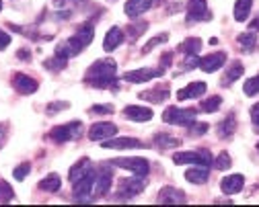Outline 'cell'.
I'll return each mask as SVG.
<instances>
[{"label": "cell", "mask_w": 259, "mask_h": 207, "mask_svg": "<svg viewBox=\"0 0 259 207\" xmlns=\"http://www.w3.org/2000/svg\"><path fill=\"white\" fill-rule=\"evenodd\" d=\"M115 72H117V64L111 58L95 62L84 76V82L95 86V88H117L115 82Z\"/></svg>", "instance_id": "cell-1"}, {"label": "cell", "mask_w": 259, "mask_h": 207, "mask_svg": "<svg viewBox=\"0 0 259 207\" xmlns=\"http://www.w3.org/2000/svg\"><path fill=\"white\" fill-rule=\"evenodd\" d=\"M146 183H144V177H134V179H121L119 181V187L115 191V199L117 201H123V199H134L136 195H140L144 191Z\"/></svg>", "instance_id": "cell-2"}, {"label": "cell", "mask_w": 259, "mask_h": 207, "mask_svg": "<svg viewBox=\"0 0 259 207\" xmlns=\"http://www.w3.org/2000/svg\"><path fill=\"white\" fill-rule=\"evenodd\" d=\"M82 133V123L80 121H70L66 125H58L50 131V140L56 144H64V142H70L76 140V137Z\"/></svg>", "instance_id": "cell-3"}, {"label": "cell", "mask_w": 259, "mask_h": 207, "mask_svg": "<svg viewBox=\"0 0 259 207\" xmlns=\"http://www.w3.org/2000/svg\"><path fill=\"white\" fill-rule=\"evenodd\" d=\"M163 121H165V123H171V125L187 127V125L196 123V111H193V109L169 107V109H165V113H163Z\"/></svg>", "instance_id": "cell-4"}, {"label": "cell", "mask_w": 259, "mask_h": 207, "mask_svg": "<svg viewBox=\"0 0 259 207\" xmlns=\"http://www.w3.org/2000/svg\"><path fill=\"white\" fill-rule=\"evenodd\" d=\"M175 164H202L210 166L212 164V154L208 150H198V152H177L173 154Z\"/></svg>", "instance_id": "cell-5"}, {"label": "cell", "mask_w": 259, "mask_h": 207, "mask_svg": "<svg viewBox=\"0 0 259 207\" xmlns=\"http://www.w3.org/2000/svg\"><path fill=\"white\" fill-rule=\"evenodd\" d=\"M111 164L134 172V175H138V177H146L148 170H150V164L144 158H115V160H111Z\"/></svg>", "instance_id": "cell-6"}, {"label": "cell", "mask_w": 259, "mask_h": 207, "mask_svg": "<svg viewBox=\"0 0 259 207\" xmlns=\"http://www.w3.org/2000/svg\"><path fill=\"white\" fill-rule=\"evenodd\" d=\"M212 13L208 9L206 0H187V23H198V21H210Z\"/></svg>", "instance_id": "cell-7"}, {"label": "cell", "mask_w": 259, "mask_h": 207, "mask_svg": "<svg viewBox=\"0 0 259 207\" xmlns=\"http://www.w3.org/2000/svg\"><path fill=\"white\" fill-rule=\"evenodd\" d=\"M95 177H97V170L93 168L87 177H82V179H78V181L74 183V199H78V201H89V199H93Z\"/></svg>", "instance_id": "cell-8"}, {"label": "cell", "mask_w": 259, "mask_h": 207, "mask_svg": "<svg viewBox=\"0 0 259 207\" xmlns=\"http://www.w3.org/2000/svg\"><path fill=\"white\" fill-rule=\"evenodd\" d=\"M158 76H163V68H140V70H132V72H125L123 74V80L125 82H148L152 78H158Z\"/></svg>", "instance_id": "cell-9"}, {"label": "cell", "mask_w": 259, "mask_h": 207, "mask_svg": "<svg viewBox=\"0 0 259 207\" xmlns=\"http://www.w3.org/2000/svg\"><path fill=\"white\" fill-rule=\"evenodd\" d=\"M117 133V125L109 123V121H99L89 129V140L93 142H103L107 137H113Z\"/></svg>", "instance_id": "cell-10"}, {"label": "cell", "mask_w": 259, "mask_h": 207, "mask_svg": "<svg viewBox=\"0 0 259 207\" xmlns=\"http://www.w3.org/2000/svg\"><path fill=\"white\" fill-rule=\"evenodd\" d=\"M111 181H113V172H111V170H99V172H97L95 187H93V197H95V199L105 197V195L109 193Z\"/></svg>", "instance_id": "cell-11"}, {"label": "cell", "mask_w": 259, "mask_h": 207, "mask_svg": "<svg viewBox=\"0 0 259 207\" xmlns=\"http://www.w3.org/2000/svg\"><path fill=\"white\" fill-rule=\"evenodd\" d=\"M13 88H15L19 94H33V92L39 88V84H37L35 78H31V76H27V74H23V72H17L15 78H13Z\"/></svg>", "instance_id": "cell-12"}, {"label": "cell", "mask_w": 259, "mask_h": 207, "mask_svg": "<svg viewBox=\"0 0 259 207\" xmlns=\"http://www.w3.org/2000/svg\"><path fill=\"white\" fill-rule=\"evenodd\" d=\"M103 148H111V150H127V148H146L140 140H136V137H111V140H103L101 142Z\"/></svg>", "instance_id": "cell-13"}, {"label": "cell", "mask_w": 259, "mask_h": 207, "mask_svg": "<svg viewBox=\"0 0 259 207\" xmlns=\"http://www.w3.org/2000/svg\"><path fill=\"white\" fill-rule=\"evenodd\" d=\"M224 62H226V56H224L222 51H216V54L204 56V58L198 62V68L210 74V72H216L218 68H222V66H224Z\"/></svg>", "instance_id": "cell-14"}, {"label": "cell", "mask_w": 259, "mask_h": 207, "mask_svg": "<svg viewBox=\"0 0 259 207\" xmlns=\"http://www.w3.org/2000/svg\"><path fill=\"white\" fill-rule=\"evenodd\" d=\"M123 115L130 121H134V123H144V121H150L152 119V109L140 107V105H127L123 109Z\"/></svg>", "instance_id": "cell-15"}, {"label": "cell", "mask_w": 259, "mask_h": 207, "mask_svg": "<svg viewBox=\"0 0 259 207\" xmlns=\"http://www.w3.org/2000/svg\"><path fill=\"white\" fill-rule=\"evenodd\" d=\"M243 185H245V179L243 175H229V177H224L220 187H222V193L226 195H237L243 191Z\"/></svg>", "instance_id": "cell-16"}, {"label": "cell", "mask_w": 259, "mask_h": 207, "mask_svg": "<svg viewBox=\"0 0 259 207\" xmlns=\"http://www.w3.org/2000/svg\"><path fill=\"white\" fill-rule=\"evenodd\" d=\"M185 193L175 189V187H165L163 191L158 193V203H165V205H171V203H185Z\"/></svg>", "instance_id": "cell-17"}, {"label": "cell", "mask_w": 259, "mask_h": 207, "mask_svg": "<svg viewBox=\"0 0 259 207\" xmlns=\"http://www.w3.org/2000/svg\"><path fill=\"white\" fill-rule=\"evenodd\" d=\"M210 177V170L208 166H202V164H196V166H191L187 172H185V179L193 185H204Z\"/></svg>", "instance_id": "cell-18"}, {"label": "cell", "mask_w": 259, "mask_h": 207, "mask_svg": "<svg viewBox=\"0 0 259 207\" xmlns=\"http://www.w3.org/2000/svg\"><path fill=\"white\" fill-rule=\"evenodd\" d=\"M95 166H93V162L89 160V158H80L72 168H70V172H68V179L72 181V183H76L78 179H82V177H87L89 172L93 170Z\"/></svg>", "instance_id": "cell-19"}, {"label": "cell", "mask_w": 259, "mask_h": 207, "mask_svg": "<svg viewBox=\"0 0 259 207\" xmlns=\"http://www.w3.org/2000/svg\"><path fill=\"white\" fill-rule=\"evenodd\" d=\"M206 82H191V84H187L185 88H181L179 92H177V98L179 100H187V98H198V96H202L204 92H206Z\"/></svg>", "instance_id": "cell-20"}, {"label": "cell", "mask_w": 259, "mask_h": 207, "mask_svg": "<svg viewBox=\"0 0 259 207\" xmlns=\"http://www.w3.org/2000/svg\"><path fill=\"white\" fill-rule=\"evenodd\" d=\"M121 41H123V31H121L119 27H111V29L107 31V35H105L103 49H105V51H113V49H117V47L121 45Z\"/></svg>", "instance_id": "cell-21"}, {"label": "cell", "mask_w": 259, "mask_h": 207, "mask_svg": "<svg viewBox=\"0 0 259 207\" xmlns=\"http://www.w3.org/2000/svg\"><path fill=\"white\" fill-rule=\"evenodd\" d=\"M152 7V0H127V5H125V15L127 17H140L142 13H146L148 9Z\"/></svg>", "instance_id": "cell-22"}, {"label": "cell", "mask_w": 259, "mask_h": 207, "mask_svg": "<svg viewBox=\"0 0 259 207\" xmlns=\"http://www.w3.org/2000/svg\"><path fill=\"white\" fill-rule=\"evenodd\" d=\"M202 49V41L198 37H187L181 45H179V51L185 54V56H198Z\"/></svg>", "instance_id": "cell-23"}, {"label": "cell", "mask_w": 259, "mask_h": 207, "mask_svg": "<svg viewBox=\"0 0 259 207\" xmlns=\"http://www.w3.org/2000/svg\"><path fill=\"white\" fill-rule=\"evenodd\" d=\"M235 127H237L235 113H229V117L222 119L220 125H218V135H220V137H231V135L235 133Z\"/></svg>", "instance_id": "cell-24"}, {"label": "cell", "mask_w": 259, "mask_h": 207, "mask_svg": "<svg viewBox=\"0 0 259 207\" xmlns=\"http://www.w3.org/2000/svg\"><path fill=\"white\" fill-rule=\"evenodd\" d=\"M251 7H253V0H237V5H235V19L239 23L247 21V17L251 13Z\"/></svg>", "instance_id": "cell-25"}, {"label": "cell", "mask_w": 259, "mask_h": 207, "mask_svg": "<svg viewBox=\"0 0 259 207\" xmlns=\"http://www.w3.org/2000/svg\"><path fill=\"white\" fill-rule=\"evenodd\" d=\"M60 187H62V181L58 175H48L44 181H39V189L46 193H56Z\"/></svg>", "instance_id": "cell-26"}, {"label": "cell", "mask_w": 259, "mask_h": 207, "mask_svg": "<svg viewBox=\"0 0 259 207\" xmlns=\"http://www.w3.org/2000/svg\"><path fill=\"white\" fill-rule=\"evenodd\" d=\"M154 144L158 148H175V146H179V140L173 137V135H167V133H158L154 137Z\"/></svg>", "instance_id": "cell-27"}, {"label": "cell", "mask_w": 259, "mask_h": 207, "mask_svg": "<svg viewBox=\"0 0 259 207\" xmlns=\"http://www.w3.org/2000/svg\"><path fill=\"white\" fill-rule=\"evenodd\" d=\"M220 105H222V98L216 94V96H210V98H206V100H202V111L204 113H216L218 109H220Z\"/></svg>", "instance_id": "cell-28"}, {"label": "cell", "mask_w": 259, "mask_h": 207, "mask_svg": "<svg viewBox=\"0 0 259 207\" xmlns=\"http://www.w3.org/2000/svg\"><path fill=\"white\" fill-rule=\"evenodd\" d=\"M241 76H243V64H241V62H235V64L229 68L226 76H224V84H231V82H235V80L241 78Z\"/></svg>", "instance_id": "cell-29"}, {"label": "cell", "mask_w": 259, "mask_h": 207, "mask_svg": "<svg viewBox=\"0 0 259 207\" xmlns=\"http://www.w3.org/2000/svg\"><path fill=\"white\" fill-rule=\"evenodd\" d=\"M167 96H169V90H160V88H156L154 92H140V98H144V100H150V102L165 100Z\"/></svg>", "instance_id": "cell-30"}, {"label": "cell", "mask_w": 259, "mask_h": 207, "mask_svg": "<svg viewBox=\"0 0 259 207\" xmlns=\"http://www.w3.org/2000/svg\"><path fill=\"white\" fill-rule=\"evenodd\" d=\"M11 199H15V191L7 181H0V203H9Z\"/></svg>", "instance_id": "cell-31"}, {"label": "cell", "mask_w": 259, "mask_h": 207, "mask_svg": "<svg viewBox=\"0 0 259 207\" xmlns=\"http://www.w3.org/2000/svg\"><path fill=\"white\" fill-rule=\"evenodd\" d=\"M29 172H31V164H29V162H23V164H19V166L13 170V177H15L17 181H25Z\"/></svg>", "instance_id": "cell-32"}, {"label": "cell", "mask_w": 259, "mask_h": 207, "mask_svg": "<svg viewBox=\"0 0 259 207\" xmlns=\"http://www.w3.org/2000/svg\"><path fill=\"white\" fill-rule=\"evenodd\" d=\"M245 94L247 96H253V94H257L259 92V74L257 76H253V78H249L247 82H245Z\"/></svg>", "instance_id": "cell-33"}, {"label": "cell", "mask_w": 259, "mask_h": 207, "mask_svg": "<svg viewBox=\"0 0 259 207\" xmlns=\"http://www.w3.org/2000/svg\"><path fill=\"white\" fill-rule=\"evenodd\" d=\"M231 164H233V160H231V156L226 154V152L218 154V158L214 160V166H216L218 170H226V168H231Z\"/></svg>", "instance_id": "cell-34"}, {"label": "cell", "mask_w": 259, "mask_h": 207, "mask_svg": "<svg viewBox=\"0 0 259 207\" xmlns=\"http://www.w3.org/2000/svg\"><path fill=\"white\" fill-rule=\"evenodd\" d=\"M239 43H241L243 49H253L255 43H257V39H255L253 33H245V35H239Z\"/></svg>", "instance_id": "cell-35"}, {"label": "cell", "mask_w": 259, "mask_h": 207, "mask_svg": "<svg viewBox=\"0 0 259 207\" xmlns=\"http://www.w3.org/2000/svg\"><path fill=\"white\" fill-rule=\"evenodd\" d=\"M167 39H169L167 33H163V35H156V37H152V41H150V43H146V45H144V49H142V51L146 54V51H150L154 45H158V43H165Z\"/></svg>", "instance_id": "cell-36"}, {"label": "cell", "mask_w": 259, "mask_h": 207, "mask_svg": "<svg viewBox=\"0 0 259 207\" xmlns=\"http://www.w3.org/2000/svg\"><path fill=\"white\" fill-rule=\"evenodd\" d=\"M89 111L91 113H113V105H95Z\"/></svg>", "instance_id": "cell-37"}, {"label": "cell", "mask_w": 259, "mask_h": 207, "mask_svg": "<svg viewBox=\"0 0 259 207\" xmlns=\"http://www.w3.org/2000/svg\"><path fill=\"white\" fill-rule=\"evenodd\" d=\"M11 35H9V33H5L3 29H0V49H7L9 45H11Z\"/></svg>", "instance_id": "cell-38"}, {"label": "cell", "mask_w": 259, "mask_h": 207, "mask_svg": "<svg viewBox=\"0 0 259 207\" xmlns=\"http://www.w3.org/2000/svg\"><path fill=\"white\" fill-rule=\"evenodd\" d=\"M60 109H68V102H52V105L48 107V113H56Z\"/></svg>", "instance_id": "cell-39"}, {"label": "cell", "mask_w": 259, "mask_h": 207, "mask_svg": "<svg viewBox=\"0 0 259 207\" xmlns=\"http://www.w3.org/2000/svg\"><path fill=\"white\" fill-rule=\"evenodd\" d=\"M251 119H253V123L259 127V102L251 107Z\"/></svg>", "instance_id": "cell-40"}, {"label": "cell", "mask_w": 259, "mask_h": 207, "mask_svg": "<svg viewBox=\"0 0 259 207\" xmlns=\"http://www.w3.org/2000/svg\"><path fill=\"white\" fill-rule=\"evenodd\" d=\"M171 56H173V54H163V66H160V68H167V66L171 64V60H173Z\"/></svg>", "instance_id": "cell-41"}, {"label": "cell", "mask_w": 259, "mask_h": 207, "mask_svg": "<svg viewBox=\"0 0 259 207\" xmlns=\"http://www.w3.org/2000/svg\"><path fill=\"white\" fill-rule=\"evenodd\" d=\"M17 56H19V60H31V54H27V49H19Z\"/></svg>", "instance_id": "cell-42"}, {"label": "cell", "mask_w": 259, "mask_h": 207, "mask_svg": "<svg viewBox=\"0 0 259 207\" xmlns=\"http://www.w3.org/2000/svg\"><path fill=\"white\" fill-rule=\"evenodd\" d=\"M5 135H7V127L0 125V148H3V144H5Z\"/></svg>", "instance_id": "cell-43"}, {"label": "cell", "mask_w": 259, "mask_h": 207, "mask_svg": "<svg viewBox=\"0 0 259 207\" xmlns=\"http://www.w3.org/2000/svg\"><path fill=\"white\" fill-rule=\"evenodd\" d=\"M204 131H206V125H200V127H196V129H191L193 135H200V133H204Z\"/></svg>", "instance_id": "cell-44"}, {"label": "cell", "mask_w": 259, "mask_h": 207, "mask_svg": "<svg viewBox=\"0 0 259 207\" xmlns=\"http://www.w3.org/2000/svg\"><path fill=\"white\" fill-rule=\"evenodd\" d=\"M251 29H253V31H259V15L253 19V23H251Z\"/></svg>", "instance_id": "cell-45"}, {"label": "cell", "mask_w": 259, "mask_h": 207, "mask_svg": "<svg viewBox=\"0 0 259 207\" xmlns=\"http://www.w3.org/2000/svg\"><path fill=\"white\" fill-rule=\"evenodd\" d=\"M0 11H3V0H0Z\"/></svg>", "instance_id": "cell-46"}, {"label": "cell", "mask_w": 259, "mask_h": 207, "mask_svg": "<svg viewBox=\"0 0 259 207\" xmlns=\"http://www.w3.org/2000/svg\"><path fill=\"white\" fill-rule=\"evenodd\" d=\"M257 150H259V144H257Z\"/></svg>", "instance_id": "cell-47"}]
</instances>
